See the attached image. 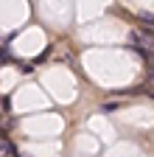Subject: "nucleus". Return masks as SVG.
<instances>
[{"mask_svg":"<svg viewBox=\"0 0 154 157\" xmlns=\"http://www.w3.org/2000/svg\"><path fill=\"white\" fill-rule=\"evenodd\" d=\"M140 20H143V23H146V25H154V14H143Z\"/></svg>","mask_w":154,"mask_h":157,"instance_id":"nucleus-3","label":"nucleus"},{"mask_svg":"<svg viewBox=\"0 0 154 157\" xmlns=\"http://www.w3.org/2000/svg\"><path fill=\"white\" fill-rule=\"evenodd\" d=\"M121 109V101H107V104H101V112H118Z\"/></svg>","mask_w":154,"mask_h":157,"instance_id":"nucleus-2","label":"nucleus"},{"mask_svg":"<svg viewBox=\"0 0 154 157\" xmlns=\"http://www.w3.org/2000/svg\"><path fill=\"white\" fill-rule=\"evenodd\" d=\"M132 39H137V42H143V45H148V48H154V31H132Z\"/></svg>","mask_w":154,"mask_h":157,"instance_id":"nucleus-1","label":"nucleus"}]
</instances>
